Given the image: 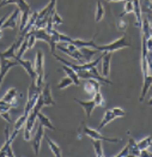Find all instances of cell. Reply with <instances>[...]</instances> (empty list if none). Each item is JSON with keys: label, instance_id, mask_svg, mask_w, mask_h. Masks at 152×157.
<instances>
[{"label": "cell", "instance_id": "obj_1", "mask_svg": "<svg viewBox=\"0 0 152 157\" xmlns=\"http://www.w3.org/2000/svg\"><path fill=\"white\" fill-rule=\"evenodd\" d=\"M126 47H131V39H129V36L124 35V36H121L119 40H116V41L109 43V44H105V46H98V44H96L95 49H97L100 52L114 53L116 51L122 49V48H126Z\"/></svg>", "mask_w": 152, "mask_h": 157}, {"label": "cell", "instance_id": "obj_2", "mask_svg": "<svg viewBox=\"0 0 152 157\" xmlns=\"http://www.w3.org/2000/svg\"><path fill=\"white\" fill-rule=\"evenodd\" d=\"M56 49L61 51L63 54L66 55H70L71 58H73L74 60H77L78 63L80 64H84L85 63V59L83 56V54L80 52V49L76 47L74 44L72 43H68V42H63V43H58L56 44Z\"/></svg>", "mask_w": 152, "mask_h": 157}, {"label": "cell", "instance_id": "obj_3", "mask_svg": "<svg viewBox=\"0 0 152 157\" xmlns=\"http://www.w3.org/2000/svg\"><path fill=\"white\" fill-rule=\"evenodd\" d=\"M18 134V130H13L12 134L9 136V127L5 128V143L0 149V157H14L12 151V143Z\"/></svg>", "mask_w": 152, "mask_h": 157}, {"label": "cell", "instance_id": "obj_4", "mask_svg": "<svg viewBox=\"0 0 152 157\" xmlns=\"http://www.w3.org/2000/svg\"><path fill=\"white\" fill-rule=\"evenodd\" d=\"M77 73H78L79 78H84V79L92 78V79L98 80V82H101V83H105V84L113 85V82H112V80H109L107 77H104V76L100 75V72L97 71V66L91 67V68H89V70H80V71H78Z\"/></svg>", "mask_w": 152, "mask_h": 157}, {"label": "cell", "instance_id": "obj_5", "mask_svg": "<svg viewBox=\"0 0 152 157\" xmlns=\"http://www.w3.org/2000/svg\"><path fill=\"white\" fill-rule=\"evenodd\" d=\"M43 61H44V58H43V53L42 51H37L36 52V60H35V70H36V73H37V77H36V84L38 86H42L43 84V80H44V67H43Z\"/></svg>", "mask_w": 152, "mask_h": 157}, {"label": "cell", "instance_id": "obj_6", "mask_svg": "<svg viewBox=\"0 0 152 157\" xmlns=\"http://www.w3.org/2000/svg\"><path fill=\"white\" fill-rule=\"evenodd\" d=\"M83 132H84V134H86V136H89L91 139H93V140H102V142H109V143H119L121 139H119V138H109V137H105V136H103L100 133L98 130H92V128H90L88 126H84L83 125Z\"/></svg>", "mask_w": 152, "mask_h": 157}, {"label": "cell", "instance_id": "obj_7", "mask_svg": "<svg viewBox=\"0 0 152 157\" xmlns=\"http://www.w3.org/2000/svg\"><path fill=\"white\" fill-rule=\"evenodd\" d=\"M16 61L25 70V72L30 76L31 80H36L37 73H36V70H35V65L30 60H23L22 58H16Z\"/></svg>", "mask_w": 152, "mask_h": 157}, {"label": "cell", "instance_id": "obj_8", "mask_svg": "<svg viewBox=\"0 0 152 157\" xmlns=\"http://www.w3.org/2000/svg\"><path fill=\"white\" fill-rule=\"evenodd\" d=\"M16 65H17V61H11L10 59L0 58V85L5 78V76L7 75V72Z\"/></svg>", "mask_w": 152, "mask_h": 157}, {"label": "cell", "instance_id": "obj_9", "mask_svg": "<svg viewBox=\"0 0 152 157\" xmlns=\"http://www.w3.org/2000/svg\"><path fill=\"white\" fill-rule=\"evenodd\" d=\"M43 137H44V127L41 124H38L36 134H35L34 140H32V147H34V152H35L36 156H38V154H40V147H41V143H42Z\"/></svg>", "mask_w": 152, "mask_h": 157}, {"label": "cell", "instance_id": "obj_10", "mask_svg": "<svg viewBox=\"0 0 152 157\" xmlns=\"http://www.w3.org/2000/svg\"><path fill=\"white\" fill-rule=\"evenodd\" d=\"M19 16H21V11H19V9L17 7V9L11 13V16H7L6 21H5L4 24H2V30H4V29H9V28H10V29H14V28L17 26Z\"/></svg>", "mask_w": 152, "mask_h": 157}, {"label": "cell", "instance_id": "obj_11", "mask_svg": "<svg viewBox=\"0 0 152 157\" xmlns=\"http://www.w3.org/2000/svg\"><path fill=\"white\" fill-rule=\"evenodd\" d=\"M101 89V82H98V80H96V79H92L90 78L88 79V82L84 84V90L85 92L91 96V97H93V95L96 94V91H98Z\"/></svg>", "mask_w": 152, "mask_h": 157}, {"label": "cell", "instance_id": "obj_12", "mask_svg": "<svg viewBox=\"0 0 152 157\" xmlns=\"http://www.w3.org/2000/svg\"><path fill=\"white\" fill-rule=\"evenodd\" d=\"M110 61H112V53L110 52H103L101 64H102V76L107 77L110 73Z\"/></svg>", "mask_w": 152, "mask_h": 157}, {"label": "cell", "instance_id": "obj_13", "mask_svg": "<svg viewBox=\"0 0 152 157\" xmlns=\"http://www.w3.org/2000/svg\"><path fill=\"white\" fill-rule=\"evenodd\" d=\"M24 37H21L19 40H17L16 42H13L12 44L5 51V52L0 53V58H5V59H11V58H16V51L18 49V47L21 46V43H22V41H23Z\"/></svg>", "mask_w": 152, "mask_h": 157}, {"label": "cell", "instance_id": "obj_14", "mask_svg": "<svg viewBox=\"0 0 152 157\" xmlns=\"http://www.w3.org/2000/svg\"><path fill=\"white\" fill-rule=\"evenodd\" d=\"M41 96H42V98H43L44 105H55V101H54V98H53V96H51V84H49V83H47V84L43 86V89H42V91H41Z\"/></svg>", "mask_w": 152, "mask_h": 157}, {"label": "cell", "instance_id": "obj_15", "mask_svg": "<svg viewBox=\"0 0 152 157\" xmlns=\"http://www.w3.org/2000/svg\"><path fill=\"white\" fill-rule=\"evenodd\" d=\"M74 101H76L77 103H79V105L83 107V109L85 110V113H86V117H88V118L91 117V114H92L93 109L97 107L96 102H95L93 100H90V101H82V100H77V98H74Z\"/></svg>", "mask_w": 152, "mask_h": 157}, {"label": "cell", "instance_id": "obj_16", "mask_svg": "<svg viewBox=\"0 0 152 157\" xmlns=\"http://www.w3.org/2000/svg\"><path fill=\"white\" fill-rule=\"evenodd\" d=\"M2 100H4V101H6V102H9V103H11V105H13V108H14V107H18L17 90H16L14 88H11V89H9V90L6 91V94L4 95Z\"/></svg>", "mask_w": 152, "mask_h": 157}, {"label": "cell", "instance_id": "obj_17", "mask_svg": "<svg viewBox=\"0 0 152 157\" xmlns=\"http://www.w3.org/2000/svg\"><path fill=\"white\" fill-rule=\"evenodd\" d=\"M144 78V82H142V89H141V94H140L139 97V102H142L147 91L150 90V88L152 86V76L149 73L146 77H142Z\"/></svg>", "mask_w": 152, "mask_h": 157}, {"label": "cell", "instance_id": "obj_18", "mask_svg": "<svg viewBox=\"0 0 152 157\" xmlns=\"http://www.w3.org/2000/svg\"><path fill=\"white\" fill-rule=\"evenodd\" d=\"M133 5H134V14H135V25L138 28H141L142 25V10L140 6V0H133Z\"/></svg>", "mask_w": 152, "mask_h": 157}, {"label": "cell", "instance_id": "obj_19", "mask_svg": "<svg viewBox=\"0 0 152 157\" xmlns=\"http://www.w3.org/2000/svg\"><path fill=\"white\" fill-rule=\"evenodd\" d=\"M116 119V115L114 114V112L112 110V109H107L105 112H104V115H103V119H102L101 124L98 125V131H101L102 128L105 126V125H108L109 122H112L113 120Z\"/></svg>", "mask_w": 152, "mask_h": 157}, {"label": "cell", "instance_id": "obj_20", "mask_svg": "<svg viewBox=\"0 0 152 157\" xmlns=\"http://www.w3.org/2000/svg\"><path fill=\"white\" fill-rule=\"evenodd\" d=\"M63 70L66 72V75L73 80V84H74V85H77V86L80 85V78H79L77 71H74L71 66H67V65H63Z\"/></svg>", "mask_w": 152, "mask_h": 157}, {"label": "cell", "instance_id": "obj_21", "mask_svg": "<svg viewBox=\"0 0 152 157\" xmlns=\"http://www.w3.org/2000/svg\"><path fill=\"white\" fill-rule=\"evenodd\" d=\"M37 119H38V124H41L44 128H48V130H51V131H55V127H54V125L51 124V121L49 119L47 118L43 113H41V112H38L37 113Z\"/></svg>", "mask_w": 152, "mask_h": 157}, {"label": "cell", "instance_id": "obj_22", "mask_svg": "<svg viewBox=\"0 0 152 157\" xmlns=\"http://www.w3.org/2000/svg\"><path fill=\"white\" fill-rule=\"evenodd\" d=\"M34 35H35L36 40H41V41H44V42H48V43L51 42V33H48L46 30V28L44 29H37V30H35L34 31Z\"/></svg>", "mask_w": 152, "mask_h": 157}, {"label": "cell", "instance_id": "obj_23", "mask_svg": "<svg viewBox=\"0 0 152 157\" xmlns=\"http://www.w3.org/2000/svg\"><path fill=\"white\" fill-rule=\"evenodd\" d=\"M127 145H128V149H129V155L140 157V155H141V150H140L139 146H138V142H135L133 138H131Z\"/></svg>", "mask_w": 152, "mask_h": 157}, {"label": "cell", "instance_id": "obj_24", "mask_svg": "<svg viewBox=\"0 0 152 157\" xmlns=\"http://www.w3.org/2000/svg\"><path fill=\"white\" fill-rule=\"evenodd\" d=\"M80 52H82L84 59H85V63H89L90 59L92 58V55H96V54L101 53L100 51H97V49H95V48L89 49V47H83V48H80Z\"/></svg>", "mask_w": 152, "mask_h": 157}, {"label": "cell", "instance_id": "obj_25", "mask_svg": "<svg viewBox=\"0 0 152 157\" xmlns=\"http://www.w3.org/2000/svg\"><path fill=\"white\" fill-rule=\"evenodd\" d=\"M47 143L49 145V147H51V151L53 152V155L55 157H61L63 156V152H61V149L59 147V145L55 144L53 140H51V138H48L47 137Z\"/></svg>", "mask_w": 152, "mask_h": 157}, {"label": "cell", "instance_id": "obj_26", "mask_svg": "<svg viewBox=\"0 0 152 157\" xmlns=\"http://www.w3.org/2000/svg\"><path fill=\"white\" fill-rule=\"evenodd\" d=\"M104 14H105L104 7H103L101 1L98 0L97 1V7H96V13H95V21L96 22H101L102 19H103V17H104Z\"/></svg>", "mask_w": 152, "mask_h": 157}, {"label": "cell", "instance_id": "obj_27", "mask_svg": "<svg viewBox=\"0 0 152 157\" xmlns=\"http://www.w3.org/2000/svg\"><path fill=\"white\" fill-rule=\"evenodd\" d=\"M28 49H29V48H28V36H24V39L22 41L21 46L18 47V52L16 54V58H22ZM16 58H14V59H16Z\"/></svg>", "mask_w": 152, "mask_h": 157}, {"label": "cell", "instance_id": "obj_28", "mask_svg": "<svg viewBox=\"0 0 152 157\" xmlns=\"http://www.w3.org/2000/svg\"><path fill=\"white\" fill-rule=\"evenodd\" d=\"M92 145L95 149V155L97 157H103L104 152H103V145H102V140H93L92 139Z\"/></svg>", "mask_w": 152, "mask_h": 157}, {"label": "cell", "instance_id": "obj_29", "mask_svg": "<svg viewBox=\"0 0 152 157\" xmlns=\"http://www.w3.org/2000/svg\"><path fill=\"white\" fill-rule=\"evenodd\" d=\"M151 145H152V137L151 136H149V137H146V138H142L140 142H138V146H139L140 150L149 149V147H151Z\"/></svg>", "mask_w": 152, "mask_h": 157}, {"label": "cell", "instance_id": "obj_30", "mask_svg": "<svg viewBox=\"0 0 152 157\" xmlns=\"http://www.w3.org/2000/svg\"><path fill=\"white\" fill-rule=\"evenodd\" d=\"M51 25L54 26V28H55V26H58V25H60V24H63V18L60 17V14H59V13L56 12V10L51 13Z\"/></svg>", "mask_w": 152, "mask_h": 157}, {"label": "cell", "instance_id": "obj_31", "mask_svg": "<svg viewBox=\"0 0 152 157\" xmlns=\"http://www.w3.org/2000/svg\"><path fill=\"white\" fill-rule=\"evenodd\" d=\"M72 84H73V80L70 78L68 76H66V77H63V78L60 80V83L58 84V89H59V90H63V89H66L67 86L72 85Z\"/></svg>", "mask_w": 152, "mask_h": 157}, {"label": "cell", "instance_id": "obj_32", "mask_svg": "<svg viewBox=\"0 0 152 157\" xmlns=\"http://www.w3.org/2000/svg\"><path fill=\"white\" fill-rule=\"evenodd\" d=\"M92 100L96 102V105H98V107H105V101H104V98H103V96H102L101 89H100L98 91H96V94H95L93 97H92Z\"/></svg>", "mask_w": 152, "mask_h": 157}, {"label": "cell", "instance_id": "obj_33", "mask_svg": "<svg viewBox=\"0 0 152 157\" xmlns=\"http://www.w3.org/2000/svg\"><path fill=\"white\" fill-rule=\"evenodd\" d=\"M26 119H28V115H25V114H23V115H21L19 118L17 119V121L14 122V130H21L24 125H25L26 122Z\"/></svg>", "mask_w": 152, "mask_h": 157}, {"label": "cell", "instance_id": "obj_34", "mask_svg": "<svg viewBox=\"0 0 152 157\" xmlns=\"http://www.w3.org/2000/svg\"><path fill=\"white\" fill-rule=\"evenodd\" d=\"M134 12V5H133V0H128V1H125V7H124V12L121 13V17L124 14H127V13H133Z\"/></svg>", "mask_w": 152, "mask_h": 157}, {"label": "cell", "instance_id": "obj_35", "mask_svg": "<svg viewBox=\"0 0 152 157\" xmlns=\"http://www.w3.org/2000/svg\"><path fill=\"white\" fill-rule=\"evenodd\" d=\"M12 108H13V105H11V103L4 101L2 98L0 100V113H1V112H10Z\"/></svg>", "mask_w": 152, "mask_h": 157}, {"label": "cell", "instance_id": "obj_36", "mask_svg": "<svg viewBox=\"0 0 152 157\" xmlns=\"http://www.w3.org/2000/svg\"><path fill=\"white\" fill-rule=\"evenodd\" d=\"M112 110L114 112V114L116 115V118H124L126 115L125 110L122 108H119V107H115V108H112Z\"/></svg>", "mask_w": 152, "mask_h": 157}, {"label": "cell", "instance_id": "obj_37", "mask_svg": "<svg viewBox=\"0 0 152 157\" xmlns=\"http://www.w3.org/2000/svg\"><path fill=\"white\" fill-rule=\"evenodd\" d=\"M126 28H127V22L120 17V18L117 19V29H119L120 31H125Z\"/></svg>", "mask_w": 152, "mask_h": 157}, {"label": "cell", "instance_id": "obj_38", "mask_svg": "<svg viewBox=\"0 0 152 157\" xmlns=\"http://www.w3.org/2000/svg\"><path fill=\"white\" fill-rule=\"evenodd\" d=\"M128 155H129V149H128V145H126V146L122 149V151L116 155V157H124V156L126 157V156H128Z\"/></svg>", "mask_w": 152, "mask_h": 157}, {"label": "cell", "instance_id": "obj_39", "mask_svg": "<svg viewBox=\"0 0 152 157\" xmlns=\"http://www.w3.org/2000/svg\"><path fill=\"white\" fill-rule=\"evenodd\" d=\"M0 117L4 119L5 121H7L9 124L11 122V117H10V113H9V112H1V113H0Z\"/></svg>", "mask_w": 152, "mask_h": 157}, {"label": "cell", "instance_id": "obj_40", "mask_svg": "<svg viewBox=\"0 0 152 157\" xmlns=\"http://www.w3.org/2000/svg\"><path fill=\"white\" fill-rule=\"evenodd\" d=\"M7 16H9V14H6V16H4V17H1V18H0V39L2 37V24H4V22L6 21Z\"/></svg>", "mask_w": 152, "mask_h": 157}, {"label": "cell", "instance_id": "obj_41", "mask_svg": "<svg viewBox=\"0 0 152 157\" xmlns=\"http://www.w3.org/2000/svg\"><path fill=\"white\" fill-rule=\"evenodd\" d=\"M146 47H147V51L150 52L152 51V37L150 36L149 39H146Z\"/></svg>", "mask_w": 152, "mask_h": 157}, {"label": "cell", "instance_id": "obj_42", "mask_svg": "<svg viewBox=\"0 0 152 157\" xmlns=\"http://www.w3.org/2000/svg\"><path fill=\"white\" fill-rule=\"evenodd\" d=\"M140 156H145V157H152V152H149L147 149L145 150H141V155Z\"/></svg>", "mask_w": 152, "mask_h": 157}, {"label": "cell", "instance_id": "obj_43", "mask_svg": "<svg viewBox=\"0 0 152 157\" xmlns=\"http://www.w3.org/2000/svg\"><path fill=\"white\" fill-rule=\"evenodd\" d=\"M49 6H51L53 10H56V9H55V7H56V0H51Z\"/></svg>", "mask_w": 152, "mask_h": 157}, {"label": "cell", "instance_id": "obj_44", "mask_svg": "<svg viewBox=\"0 0 152 157\" xmlns=\"http://www.w3.org/2000/svg\"><path fill=\"white\" fill-rule=\"evenodd\" d=\"M109 2H114V1H128V0H107Z\"/></svg>", "mask_w": 152, "mask_h": 157}, {"label": "cell", "instance_id": "obj_45", "mask_svg": "<svg viewBox=\"0 0 152 157\" xmlns=\"http://www.w3.org/2000/svg\"><path fill=\"white\" fill-rule=\"evenodd\" d=\"M147 105H152V97H151V98H150V100H149V102H147Z\"/></svg>", "mask_w": 152, "mask_h": 157}, {"label": "cell", "instance_id": "obj_46", "mask_svg": "<svg viewBox=\"0 0 152 157\" xmlns=\"http://www.w3.org/2000/svg\"><path fill=\"white\" fill-rule=\"evenodd\" d=\"M150 25H151V37H152V22H150Z\"/></svg>", "mask_w": 152, "mask_h": 157}, {"label": "cell", "instance_id": "obj_47", "mask_svg": "<svg viewBox=\"0 0 152 157\" xmlns=\"http://www.w3.org/2000/svg\"><path fill=\"white\" fill-rule=\"evenodd\" d=\"M151 146H152V145H151Z\"/></svg>", "mask_w": 152, "mask_h": 157}, {"label": "cell", "instance_id": "obj_48", "mask_svg": "<svg viewBox=\"0 0 152 157\" xmlns=\"http://www.w3.org/2000/svg\"><path fill=\"white\" fill-rule=\"evenodd\" d=\"M151 12H152V11H151Z\"/></svg>", "mask_w": 152, "mask_h": 157}]
</instances>
